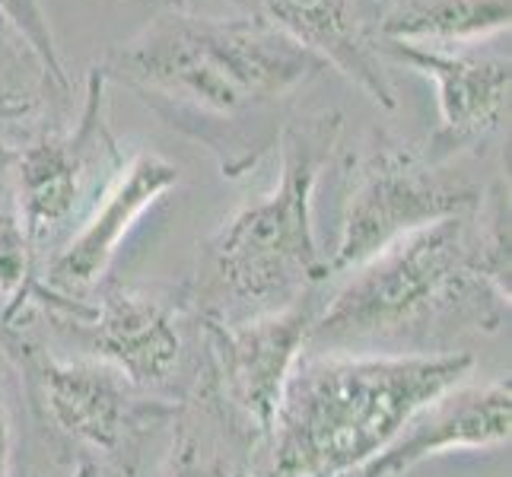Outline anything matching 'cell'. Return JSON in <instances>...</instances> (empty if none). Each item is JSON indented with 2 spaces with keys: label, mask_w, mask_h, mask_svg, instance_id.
I'll use <instances>...</instances> for the list:
<instances>
[{
  "label": "cell",
  "mask_w": 512,
  "mask_h": 477,
  "mask_svg": "<svg viewBox=\"0 0 512 477\" xmlns=\"http://www.w3.org/2000/svg\"><path fill=\"white\" fill-rule=\"evenodd\" d=\"M105 80L131 90L166 125L242 175L277 144L296 93L325 70L264 16L166 10L102 58Z\"/></svg>",
  "instance_id": "obj_1"
},
{
  "label": "cell",
  "mask_w": 512,
  "mask_h": 477,
  "mask_svg": "<svg viewBox=\"0 0 512 477\" xmlns=\"http://www.w3.org/2000/svg\"><path fill=\"white\" fill-rule=\"evenodd\" d=\"M347 274L315 312L309 347L353 353L433 322L497 331L509 315V201L497 191L471 214L423 226Z\"/></svg>",
  "instance_id": "obj_2"
},
{
  "label": "cell",
  "mask_w": 512,
  "mask_h": 477,
  "mask_svg": "<svg viewBox=\"0 0 512 477\" xmlns=\"http://www.w3.org/2000/svg\"><path fill=\"white\" fill-rule=\"evenodd\" d=\"M474 369L471 353H303L255 477H344Z\"/></svg>",
  "instance_id": "obj_3"
},
{
  "label": "cell",
  "mask_w": 512,
  "mask_h": 477,
  "mask_svg": "<svg viewBox=\"0 0 512 477\" xmlns=\"http://www.w3.org/2000/svg\"><path fill=\"white\" fill-rule=\"evenodd\" d=\"M341 128L338 112L287 118L277 137V185L236 210L201 249L191 293L201 322H249L280 312L328 277L312 204Z\"/></svg>",
  "instance_id": "obj_4"
},
{
  "label": "cell",
  "mask_w": 512,
  "mask_h": 477,
  "mask_svg": "<svg viewBox=\"0 0 512 477\" xmlns=\"http://www.w3.org/2000/svg\"><path fill=\"white\" fill-rule=\"evenodd\" d=\"M481 201V188L465 175H455L449 163H430L423 150L379 134L353 172L341 239L328 258V277L353 271L423 226L465 217Z\"/></svg>",
  "instance_id": "obj_5"
},
{
  "label": "cell",
  "mask_w": 512,
  "mask_h": 477,
  "mask_svg": "<svg viewBox=\"0 0 512 477\" xmlns=\"http://www.w3.org/2000/svg\"><path fill=\"white\" fill-rule=\"evenodd\" d=\"M105 80L102 67L86 74V99L74 131L45 134L13 153V188L10 198L20 210L26 236L35 245L55 239L77 217V210L105 159H118L115 140L105 125Z\"/></svg>",
  "instance_id": "obj_6"
},
{
  "label": "cell",
  "mask_w": 512,
  "mask_h": 477,
  "mask_svg": "<svg viewBox=\"0 0 512 477\" xmlns=\"http://www.w3.org/2000/svg\"><path fill=\"white\" fill-rule=\"evenodd\" d=\"M315 312L319 306L303 296L287 309L249 322H201L220 398L264 446L271 443L293 369L309 350Z\"/></svg>",
  "instance_id": "obj_7"
},
{
  "label": "cell",
  "mask_w": 512,
  "mask_h": 477,
  "mask_svg": "<svg viewBox=\"0 0 512 477\" xmlns=\"http://www.w3.org/2000/svg\"><path fill=\"white\" fill-rule=\"evenodd\" d=\"M379 48L385 61L408 64L436 86L439 128L423 150L430 163H452L462 150H471L503 125L512 83L509 51H481L478 45L430 48L385 39H379Z\"/></svg>",
  "instance_id": "obj_8"
},
{
  "label": "cell",
  "mask_w": 512,
  "mask_h": 477,
  "mask_svg": "<svg viewBox=\"0 0 512 477\" xmlns=\"http://www.w3.org/2000/svg\"><path fill=\"white\" fill-rule=\"evenodd\" d=\"M32 299L70 315L90 338V353L134 388L166 385L182 360L179 315L166 299L147 290L105 287L96 303L32 287Z\"/></svg>",
  "instance_id": "obj_9"
},
{
  "label": "cell",
  "mask_w": 512,
  "mask_h": 477,
  "mask_svg": "<svg viewBox=\"0 0 512 477\" xmlns=\"http://www.w3.org/2000/svg\"><path fill=\"white\" fill-rule=\"evenodd\" d=\"M179 179V166L153 150H140L128 163H121L99 191L80 229L51 258L42 287L74 299L93 293L102 284V277L109 274L121 242L128 239L137 220L156 201H163V194L179 185Z\"/></svg>",
  "instance_id": "obj_10"
},
{
  "label": "cell",
  "mask_w": 512,
  "mask_h": 477,
  "mask_svg": "<svg viewBox=\"0 0 512 477\" xmlns=\"http://www.w3.org/2000/svg\"><path fill=\"white\" fill-rule=\"evenodd\" d=\"M35 385L55 427L90 452H118L150 417H169L175 408L140 404L128 385L105 363H70L39 353Z\"/></svg>",
  "instance_id": "obj_11"
},
{
  "label": "cell",
  "mask_w": 512,
  "mask_h": 477,
  "mask_svg": "<svg viewBox=\"0 0 512 477\" xmlns=\"http://www.w3.org/2000/svg\"><path fill=\"white\" fill-rule=\"evenodd\" d=\"M512 392L509 382L455 385L414 414L392 443L376 458L388 477L449 452L497 449L509 443Z\"/></svg>",
  "instance_id": "obj_12"
},
{
  "label": "cell",
  "mask_w": 512,
  "mask_h": 477,
  "mask_svg": "<svg viewBox=\"0 0 512 477\" xmlns=\"http://www.w3.org/2000/svg\"><path fill=\"white\" fill-rule=\"evenodd\" d=\"M258 4L264 20L287 39L312 51L325 67H338L385 112L398 109L379 35L363 20L357 0H258Z\"/></svg>",
  "instance_id": "obj_13"
},
{
  "label": "cell",
  "mask_w": 512,
  "mask_h": 477,
  "mask_svg": "<svg viewBox=\"0 0 512 477\" xmlns=\"http://www.w3.org/2000/svg\"><path fill=\"white\" fill-rule=\"evenodd\" d=\"M512 0H388L379 39L465 48L509 32Z\"/></svg>",
  "instance_id": "obj_14"
},
{
  "label": "cell",
  "mask_w": 512,
  "mask_h": 477,
  "mask_svg": "<svg viewBox=\"0 0 512 477\" xmlns=\"http://www.w3.org/2000/svg\"><path fill=\"white\" fill-rule=\"evenodd\" d=\"M198 401L201 404H185L175 411V439L160 477H249L229 458L223 436L214 430L223 414L214 376L207 379V388H201Z\"/></svg>",
  "instance_id": "obj_15"
},
{
  "label": "cell",
  "mask_w": 512,
  "mask_h": 477,
  "mask_svg": "<svg viewBox=\"0 0 512 477\" xmlns=\"http://www.w3.org/2000/svg\"><path fill=\"white\" fill-rule=\"evenodd\" d=\"M48 77L32 48L0 20V118H23L42 105Z\"/></svg>",
  "instance_id": "obj_16"
},
{
  "label": "cell",
  "mask_w": 512,
  "mask_h": 477,
  "mask_svg": "<svg viewBox=\"0 0 512 477\" xmlns=\"http://www.w3.org/2000/svg\"><path fill=\"white\" fill-rule=\"evenodd\" d=\"M35 287L32 274V242L26 236V226L20 220L13 198L7 194L0 201V296L7 299L4 322L29 303V293Z\"/></svg>",
  "instance_id": "obj_17"
},
{
  "label": "cell",
  "mask_w": 512,
  "mask_h": 477,
  "mask_svg": "<svg viewBox=\"0 0 512 477\" xmlns=\"http://www.w3.org/2000/svg\"><path fill=\"white\" fill-rule=\"evenodd\" d=\"M0 20H4L20 39L32 48V55L39 58L48 83H55L58 90H67V70L61 61V51L51 32L48 13L42 0H0Z\"/></svg>",
  "instance_id": "obj_18"
},
{
  "label": "cell",
  "mask_w": 512,
  "mask_h": 477,
  "mask_svg": "<svg viewBox=\"0 0 512 477\" xmlns=\"http://www.w3.org/2000/svg\"><path fill=\"white\" fill-rule=\"evenodd\" d=\"M10 452H13V423H10L4 369H0V477H10Z\"/></svg>",
  "instance_id": "obj_19"
},
{
  "label": "cell",
  "mask_w": 512,
  "mask_h": 477,
  "mask_svg": "<svg viewBox=\"0 0 512 477\" xmlns=\"http://www.w3.org/2000/svg\"><path fill=\"white\" fill-rule=\"evenodd\" d=\"M70 477H105V474H102V465L96 462V458L83 455L80 462H77V468H74V474H70Z\"/></svg>",
  "instance_id": "obj_20"
},
{
  "label": "cell",
  "mask_w": 512,
  "mask_h": 477,
  "mask_svg": "<svg viewBox=\"0 0 512 477\" xmlns=\"http://www.w3.org/2000/svg\"><path fill=\"white\" fill-rule=\"evenodd\" d=\"M344 477H388V474H385V468L379 465V458H369L366 465H360V468L347 471Z\"/></svg>",
  "instance_id": "obj_21"
}]
</instances>
